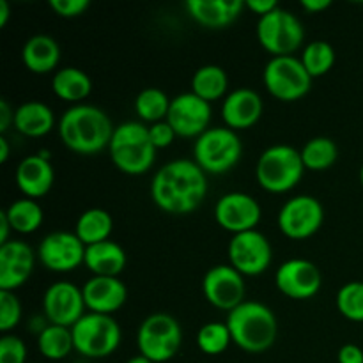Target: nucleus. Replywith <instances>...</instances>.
<instances>
[{
    "label": "nucleus",
    "instance_id": "18",
    "mask_svg": "<svg viewBox=\"0 0 363 363\" xmlns=\"http://www.w3.org/2000/svg\"><path fill=\"white\" fill-rule=\"evenodd\" d=\"M321 272L307 259H289L275 273V286L291 300H311L321 289Z\"/></svg>",
    "mask_w": 363,
    "mask_h": 363
},
{
    "label": "nucleus",
    "instance_id": "49",
    "mask_svg": "<svg viewBox=\"0 0 363 363\" xmlns=\"http://www.w3.org/2000/svg\"><path fill=\"white\" fill-rule=\"evenodd\" d=\"M360 183H362V186H363V165H362V169H360Z\"/></svg>",
    "mask_w": 363,
    "mask_h": 363
},
{
    "label": "nucleus",
    "instance_id": "25",
    "mask_svg": "<svg viewBox=\"0 0 363 363\" xmlns=\"http://www.w3.org/2000/svg\"><path fill=\"white\" fill-rule=\"evenodd\" d=\"M21 60L25 67L35 74H46L55 71L60 62V46L46 34L32 35L21 48Z\"/></svg>",
    "mask_w": 363,
    "mask_h": 363
},
{
    "label": "nucleus",
    "instance_id": "34",
    "mask_svg": "<svg viewBox=\"0 0 363 363\" xmlns=\"http://www.w3.org/2000/svg\"><path fill=\"white\" fill-rule=\"evenodd\" d=\"M300 60L314 80V78L325 77L332 69L333 64H335V50L330 43L318 39V41H312L305 46Z\"/></svg>",
    "mask_w": 363,
    "mask_h": 363
},
{
    "label": "nucleus",
    "instance_id": "22",
    "mask_svg": "<svg viewBox=\"0 0 363 363\" xmlns=\"http://www.w3.org/2000/svg\"><path fill=\"white\" fill-rule=\"evenodd\" d=\"M53 181H55V170L48 156L43 152L23 158L16 169V184L27 199L35 201L45 197L52 190Z\"/></svg>",
    "mask_w": 363,
    "mask_h": 363
},
{
    "label": "nucleus",
    "instance_id": "11",
    "mask_svg": "<svg viewBox=\"0 0 363 363\" xmlns=\"http://www.w3.org/2000/svg\"><path fill=\"white\" fill-rule=\"evenodd\" d=\"M323 220L325 209L321 202L312 195H298L280 208L277 223L289 240H307L321 229Z\"/></svg>",
    "mask_w": 363,
    "mask_h": 363
},
{
    "label": "nucleus",
    "instance_id": "8",
    "mask_svg": "<svg viewBox=\"0 0 363 363\" xmlns=\"http://www.w3.org/2000/svg\"><path fill=\"white\" fill-rule=\"evenodd\" d=\"M74 351L85 358H106L119 347L121 326L112 315L87 312L71 328Z\"/></svg>",
    "mask_w": 363,
    "mask_h": 363
},
{
    "label": "nucleus",
    "instance_id": "41",
    "mask_svg": "<svg viewBox=\"0 0 363 363\" xmlns=\"http://www.w3.org/2000/svg\"><path fill=\"white\" fill-rule=\"evenodd\" d=\"M339 363H363V350L357 344H344L337 354Z\"/></svg>",
    "mask_w": 363,
    "mask_h": 363
},
{
    "label": "nucleus",
    "instance_id": "38",
    "mask_svg": "<svg viewBox=\"0 0 363 363\" xmlns=\"http://www.w3.org/2000/svg\"><path fill=\"white\" fill-rule=\"evenodd\" d=\"M0 363H27V346L16 335H4L0 339Z\"/></svg>",
    "mask_w": 363,
    "mask_h": 363
},
{
    "label": "nucleus",
    "instance_id": "47",
    "mask_svg": "<svg viewBox=\"0 0 363 363\" xmlns=\"http://www.w3.org/2000/svg\"><path fill=\"white\" fill-rule=\"evenodd\" d=\"M9 160V142L6 137H0V163H6Z\"/></svg>",
    "mask_w": 363,
    "mask_h": 363
},
{
    "label": "nucleus",
    "instance_id": "40",
    "mask_svg": "<svg viewBox=\"0 0 363 363\" xmlns=\"http://www.w3.org/2000/svg\"><path fill=\"white\" fill-rule=\"evenodd\" d=\"M89 0H50V7L60 18L82 16L89 9Z\"/></svg>",
    "mask_w": 363,
    "mask_h": 363
},
{
    "label": "nucleus",
    "instance_id": "24",
    "mask_svg": "<svg viewBox=\"0 0 363 363\" xmlns=\"http://www.w3.org/2000/svg\"><path fill=\"white\" fill-rule=\"evenodd\" d=\"M94 277H119L128 264V255L119 243L112 240L85 247V261Z\"/></svg>",
    "mask_w": 363,
    "mask_h": 363
},
{
    "label": "nucleus",
    "instance_id": "31",
    "mask_svg": "<svg viewBox=\"0 0 363 363\" xmlns=\"http://www.w3.org/2000/svg\"><path fill=\"white\" fill-rule=\"evenodd\" d=\"M9 220L11 227L14 233L20 234H32L43 225L45 213L43 208L34 201V199H20L9 204V208L4 209Z\"/></svg>",
    "mask_w": 363,
    "mask_h": 363
},
{
    "label": "nucleus",
    "instance_id": "5",
    "mask_svg": "<svg viewBox=\"0 0 363 363\" xmlns=\"http://www.w3.org/2000/svg\"><path fill=\"white\" fill-rule=\"evenodd\" d=\"M305 172L301 152L291 145L277 144L259 156L255 177L262 190L269 194H286L301 181Z\"/></svg>",
    "mask_w": 363,
    "mask_h": 363
},
{
    "label": "nucleus",
    "instance_id": "13",
    "mask_svg": "<svg viewBox=\"0 0 363 363\" xmlns=\"http://www.w3.org/2000/svg\"><path fill=\"white\" fill-rule=\"evenodd\" d=\"M202 293L209 305L230 312L245 301V277L230 264H216L204 275Z\"/></svg>",
    "mask_w": 363,
    "mask_h": 363
},
{
    "label": "nucleus",
    "instance_id": "45",
    "mask_svg": "<svg viewBox=\"0 0 363 363\" xmlns=\"http://www.w3.org/2000/svg\"><path fill=\"white\" fill-rule=\"evenodd\" d=\"M11 230H13V227H11V223H9V220H7V215H6V211H0V245H4V243H7V241H11L9 240V233Z\"/></svg>",
    "mask_w": 363,
    "mask_h": 363
},
{
    "label": "nucleus",
    "instance_id": "39",
    "mask_svg": "<svg viewBox=\"0 0 363 363\" xmlns=\"http://www.w3.org/2000/svg\"><path fill=\"white\" fill-rule=\"evenodd\" d=\"M147 130H149V138H151L152 145H155L156 149L169 147V145L174 144V140H176L177 137L176 131L172 130V126H170L167 121L151 124V126H147Z\"/></svg>",
    "mask_w": 363,
    "mask_h": 363
},
{
    "label": "nucleus",
    "instance_id": "7",
    "mask_svg": "<svg viewBox=\"0 0 363 363\" xmlns=\"http://www.w3.org/2000/svg\"><path fill=\"white\" fill-rule=\"evenodd\" d=\"M183 344V330L179 323L165 312H156L142 321L137 332L138 354L152 363L172 360Z\"/></svg>",
    "mask_w": 363,
    "mask_h": 363
},
{
    "label": "nucleus",
    "instance_id": "36",
    "mask_svg": "<svg viewBox=\"0 0 363 363\" xmlns=\"http://www.w3.org/2000/svg\"><path fill=\"white\" fill-rule=\"evenodd\" d=\"M337 311L346 319L363 323V282H347L337 293Z\"/></svg>",
    "mask_w": 363,
    "mask_h": 363
},
{
    "label": "nucleus",
    "instance_id": "27",
    "mask_svg": "<svg viewBox=\"0 0 363 363\" xmlns=\"http://www.w3.org/2000/svg\"><path fill=\"white\" fill-rule=\"evenodd\" d=\"M52 89L62 101L80 105V101L91 94L92 82L89 74L78 67H62L53 74Z\"/></svg>",
    "mask_w": 363,
    "mask_h": 363
},
{
    "label": "nucleus",
    "instance_id": "48",
    "mask_svg": "<svg viewBox=\"0 0 363 363\" xmlns=\"http://www.w3.org/2000/svg\"><path fill=\"white\" fill-rule=\"evenodd\" d=\"M126 363H152V362H151V360H149V358L142 357V354H137V357L130 358V360H128Z\"/></svg>",
    "mask_w": 363,
    "mask_h": 363
},
{
    "label": "nucleus",
    "instance_id": "44",
    "mask_svg": "<svg viewBox=\"0 0 363 363\" xmlns=\"http://www.w3.org/2000/svg\"><path fill=\"white\" fill-rule=\"evenodd\" d=\"M330 6H332L330 0H303V2H301V7L311 14L321 13V11L328 9Z\"/></svg>",
    "mask_w": 363,
    "mask_h": 363
},
{
    "label": "nucleus",
    "instance_id": "9",
    "mask_svg": "<svg viewBox=\"0 0 363 363\" xmlns=\"http://www.w3.org/2000/svg\"><path fill=\"white\" fill-rule=\"evenodd\" d=\"M257 39L273 57H289L303 45L305 30L296 14L277 7L257 21Z\"/></svg>",
    "mask_w": 363,
    "mask_h": 363
},
{
    "label": "nucleus",
    "instance_id": "28",
    "mask_svg": "<svg viewBox=\"0 0 363 363\" xmlns=\"http://www.w3.org/2000/svg\"><path fill=\"white\" fill-rule=\"evenodd\" d=\"M112 230L113 218L108 211L101 208H91L84 211L78 216L77 225H74V234L85 247L110 240Z\"/></svg>",
    "mask_w": 363,
    "mask_h": 363
},
{
    "label": "nucleus",
    "instance_id": "4",
    "mask_svg": "<svg viewBox=\"0 0 363 363\" xmlns=\"http://www.w3.org/2000/svg\"><path fill=\"white\" fill-rule=\"evenodd\" d=\"M112 163L128 176H142L152 167L158 149L149 138L147 126L137 121L116 126L108 145Z\"/></svg>",
    "mask_w": 363,
    "mask_h": 363
},
{
    "label": "nucleus",
    "instance_id": "15",
    "mask_svg": "<svg viewBox=\"0 0 363 363\" xmlns=\"http://www.w3.org/2000/svg\"><path fill=\"white\" fill-rule=\"evenodd\" d=\"M84 293L74 284L55 282L45 291L43 296V311L50 325L73 328L87 312H85Z\"/></svg>",
    "mask_w": 363,
    "mask_h": 363
},
{
    "label": "nucleus",
    "instance_id": "21",
    "mask_svg": "<svg viewBox=\"0 0 363 363\" xmlns=\"http://www.w3.org/2000/svg\"><path fill=\"white\" fill-rule=\"evenodd\" d=\"M262 99L255 91L241 87L225 96L222 105V119L234 131L248 130L262 116Z\"/></svg>",
    "mask_w": 363,
    "mask_h": 363
},
{
    "label": "nucleus",
    "instance_id": "6",
    "mask_svg": "<svg viewBox=\"0 0 363 363\" xmlns=\"http://www.w3.org/2000/svg\"><path fill=\"white\" fill-rule=\"evenodd\" d=\"M243 155V144L230 128H209L195 140L194 162L206 174L220 176L236 165Z\"/></svg>",
    "mask_w": 363,
    "mask_h": 363
},
{
    "label": "nucleus",
    "instance_id": "16",
    "mask_svg": "<svg viewBox=\"0 0 363 363\" xmlns=\"http://www.w3.org/2000/svg\"><path fill=\"white\" fill-rule=\"evenodd\" d=\"M38 257L53 273H69L84 264L85 245L74 233L57 230L45 236L38 248Z\"/></svg>",
    "mask_w": 363,
    "mask_h": 363
},
{
    "label": "nucleus",
    "instance_id": "42",
    "mask_svg": "<svg viewBox=\"0 0 363 363\" xmlns=\"http://www.w3.org/2000/svg\"><path fill=\"white\" fill-rule=\"evenodd\" d=\"M245 7H248L252 13L257 14L259 18H262L266 16V14L272 13V11H275L277 7H279V4H277V0H247V2H245Z\"/></svg>",
    "mask_w": 363,
    "mask_h": 363
},
{
    "label": "nucleus",
    "instance_id": "29",
    "mask_svg": "<svg viewBox=\"0 0 363 363\" xmlns=\"http://www.w3.org/2000/svg\"><path fill=\"white\" fill-rule=\"evenodd\" d=\"M227 87H229V77L225 69L216 64L199 67L191 77V92L208 103L222 99L227 94Z\"/></svg>",
    "mask_w": 363,
    "mask_h": 363
},
{
    "label": "nucleus",
    "instance_id": "30",
    "mask_svg": "<svg viewBox=\"0 0 363 363\" xmlns=\"http://www.w3.org/2000/svg\"><path fill=\"white\" fill-rule=\"evenodd\" d=\"M38 350L46 360H64L74 350L73 333L66 326L48 325L38 335Z\"/></svg>",
    "mask_w": 363,
    "mask_h": 363
},
{
    "label": "nucleus",
    "instance_id": "33",
    "mask_svg": "<svg viewBox=\"0 0 363 363\" xmlns=\"http://www.w3.org/2000/svg\"><path fill=\"white\" fill-rule=\"evenodd\" d=\"M300 152L305 169L315 170V172L330 169L337 162V158H339V147L328 137L311 138Z\"/></svg>",
    "mask_w": 363,
    "mask_h": 363
},
{
    "label": "nucleus",
    "instance_id": "1",
    "mask_svg": "<svg viewBox=\"0 0 363 363\" xmlns=\"http://www.w3.org/2000/svg\"><path fill=\"white\" fill-rule=\"evenodd\" d=\"M206 194L208 177L194 160H172L152 177V202L170 215H190L204 202Z\"/></svg>",
    "mask_w": 363,
    "mask_h": 363
},
{
    "label": "nucleus",
    "instance_id": "23",
    "mask_svg": "<svg viewBox=\"0 0 363 363\" xmlns=\"http://www.w3.org/2000/svg\"><path fill=\"white\" fill-rule=\"evenodd\" d=\"M191 20L208 28H223L243 13V0H188L184 4Z\"/></svg>",
    "mask_w": 363,
    "mask_h": 363
},
{
    "label": "nucleus",
    "instance_id": "12",
    "mask_svg": "<svg viewBox=\"0 0 363 363\" xmlns=\"http://www.w3.org/2000/svg\"><path fill=\"white\" fill-rule=\"evenodd\" d=\"M227 252H229L230 266L243 277L262 275L269 268L273 259L268 238L257 229L234 234Z\"/></svg>",
    "mask_w": 363,
    "mask_h": 363
},
{
    "label": "nucleus",
    "instance_id": "19",
    "mask_svg": "<svg viewBox=\"0 0 363 363\" xmlns=\"http://www.w3.org/2000/svg\"><path fill=\"white\" fill-rule=\"evenodd\" d=\"M35 255L25 241L11 240L0 245V291L14 293L32 275Z\"/></svg>",
    "mask_w": 363,
    "mask_h": 363
},
{
    "label": "nucleus",
    "instance_id": "20",
    "mask_svg": "<svg viewBox=\"0 0 363 363\" xmlns=\"http://www.w3.org/2000/svg\"><path fill=\"white\" fill-rule=\"evenodd\" d=\"M85 307L94 314L112 315L128 300V287L119 277H92L82 287Z\"/></svg>",
    "mask_w": 363,
    "mask_h": 363
},
{
    "label": "nucleus",
    "instance_id": "17",
    "mask_svg": "<svg viewBox=\"0 0 363 363\" xmlns=\"http://www.w3.org/2000/svg\"><path fill=\"white\" fill-rule=\"evenodd\" d=\"M261 206L252 195L230 191L222 195L215 206V220L223 230L234 234L254 230L261 222Z\"/></svg>",
    "mask_w": 363,
    "mask_h": 363
},
{
    "label": "nucleus",
    "instance_id": "35",
    "mask_svg": "<svg viewBox=\"0 0 363 363\" xmlns=\"http://www.w3.org/2000/svg\"><path fill=\"white\" fill-rule=\"evenodd\" d=\"M230 344H233V337H230L225 323H206L197 333L199 350L204 354H209V357L222 354Z\"/></svg>",
    "mask_w": 363,
    "mask_h": 363
},
{
    "label": "nucleus",
    "instance_id": "46",
    "mask_svg": "<svg viewBox=\"0 0 363 363\" xmlns=\"http://www.w3.org/2000/svg\"><path fill=\"white\" fill-rule=\"evenodd\" d=\"M11 7L7 0H0V27H6L7 21H9Z\"/></svg>",
    "mask_w": 363,
    "mask_h": 363
},
{
    "label": "nucleus",
    "instance_id": "43",
    "mask_svg": "<svg viewBox=\"0 0 363 363\" xmlns=\"http://www.w3.org/2000/svg\"><path fill=\"white\" fill-rule=\"evenodd\" d=\"M14 124V110L7 103V99H0V131H7V128Z\"/></svg>",
    "mask_w": 363,
    "mask_h": 363
},
{
    "label": "nucleus",
    "instance_id": "32",
    "mask_svg": "<svg viewBox=\"0 0 363 363\" xmlns=\"http://www.w3.org/2000/svg\"><path fill=\"white\" fill-rule=\"evenodd\" d=\"M170 101L172 99L162 89L147 87L138 92L135 99V112L145 123H162V121H167V116H169Z\"/></svg>",
    "mask_w": 363,
    "mask_h": 363
},
{
    "label": "nucleus",
    "instance_id": "3",
    "mask_svg": "<svg viewBox=\"0 0 363 363\" xmlns=\"http://www.w3.org/2000/svg\"><path fill=\"white\" fill-rule=\"evenodd\" d=\"M233 344L247 353H264L275 344L279 323L269 307L259 301H243L229 312L225 321Z\"/></svg>",
    "mask_w": 363,
    "mask_h": 363
},
{
    "label": "nucleus",
    "instance_id": "2",
    "mask_svg": "<svg viewBox=\"0 0 363 363\" xmlns=\"http://www.w3.org/2000/svg\"><path fill=\"white\" fill-rule=\"evenodd\" d=\"M116 128L110 117L94 105H73L59 121L62 144L78 155H96L108 149Z\"/></svg>",
    "mask_w": 363,
    "mask_h": 363
},
{
    "label": "nucleus",
    "instance_id": "14",
    "mask_svg": "<svg viewBox=\"0 0 363 363\" xmlns=\"http://www.w3.org/2000/svg\"><path fill=\"white\" fill-rule=\"evenodd\" d=\"M211 116V103L204 101L190 91L172 98L167 123L172 126L177 137L199 138L209 130Z\"/></svg>",
    "mask_w": 363,
    "mask_h": 363
},
{
    "label": "nucleus",
    "instance_id": "10",
    "mask_svg": "<svg viewBox=\"0 0 363 363\" xmlns=\"http://www.w3.org/2000/svg\"><path fill=\"white\" fill-rule=\"evenodd\" d=\"M262 82L273 98L286 103L298 101L307 96L312 87V77L307 73L301 60L293 55L269 59L264 66Z\"/></svg>",
    "mask_w": 363,
    "mask_h": 363
},
{
    "label": "nucleus",
    "instance_id": "26",
    "mask_svg": "<svg viewBox=\"0 0 363 363\" xmlns=\"http://www.w3.org/2000/svg\"><path fill=\"white\" fill-rule=\"evenodd\" d=\"M14 130L30 138L48 135L55 126L52 108L41 101H25L14 110Z\"/></svg>",
    "mask_w": 363,
    "mask_h": 363
},
{
    "label": "nucleus",
    "instance_id": "37",
    "mask_svg": "<svg viewBox=\"0 0 363 363\" xmlns=\"http://www.w3.org/2000/svg\"><path fill=\"white\" fill-rule=\"evenodd\" d=\"M21 319V303L16 294L0 291V332L9 333L18 326Z\"/></svg>",
    "mask_w": 363,
    "mask_h": 363
}]
</instances>
